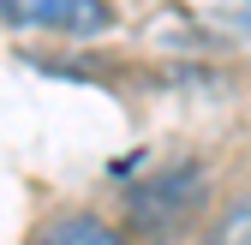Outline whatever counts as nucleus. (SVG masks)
<instances>
[{
  "mask_svg": "<svg viewBox=\"0 0 251 245\" xmlns=\"http://www.w3.org/2000/svg\"><path fill=\"white\" fill-rule=\"evenodd\" d=\"M198 203H203V168L198 162H174V168L150 173V179H138L126 192V221L144 239H168V233H179L192 221Z\"/></svg>",
  "mask_w": 251,
  "mask_h": 245,
  "instance_id": "obj_1",
  "label": "nucleus"
},
{
  "mask_svg": "<svg viewBox=\"0 0 251 245\" xmlns=\"http://www.w3.org/2000/svg\"><path fill=\"white\" fill-rule=\"evenodd\" d=\"M0 18L6 24H42V30H78V36H90V30H108V6H96V0H0Z\"/></svg>",
  "mask_w": 251,
  "mask_h": 245,
  "instance_id": "obj_2",
  "label": "nucleus"
},
{
  "mask_svg": "<svg viewBox=\"0 0 251 245\" xmlns=\"http://www.w3.org/2000/svg\"><path fill=\"white\" fill-rule=\"evenodd\" d=\"M36 245H132V239L102 216H60L54 227H42Z\"/></svg>",
  "mask_w": 251,
  "mask_h": 245,
  "instance_id": "obj_3",
  "label": "nucleus"
},
{
  "mask_svg": "<svg viewBox=\"0 0 251 245\" xmlns=\"http://www.w3.org/2000/svg\"><path fill=\"white\" fill-rule=\"evenodd\" d=\"M203 245H251V197H233L222 216L209 221Z\"/></svg>",
  "mask_w": 251,
  "mask_h": 245,
  "instance_id": "obj_4",
  "label": "nucleus"
}]
</instances>
